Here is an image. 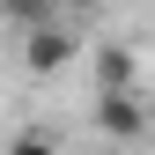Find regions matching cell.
Here are the masks:
<instances>
[{
	"instance_id": "5",
	"label": "cell",
	"mask_w": 155,
	"mask_h": 155,
	"mask_svg": "<svg viewBox=\"0 0 155 155\" xmlns=\"http://www.w3.org/2000/svg\"><path fill=\"white\" fill-rule=\"evenodd\" d=\"M15 155H59V140H45V133H22V140H15Z\"/></svg>"
},
{
	"instance_id": "2",
	"label": "cell",
	"mask_w": 155,
	"mask_h": 155,
	"mask_svg": "<svg viewBox=\"0 0 155 155\" xmlns=\"http://www.w3.org/2000/svg\"><path fill=\"white\" fill-rule=\"evenodd\" d=\"M96 126H104L111 140H133V133L148 126V111H140L133 89H104V96H96Z\"/></svg>"
},
{
	"instance_id": "3",
	"label": "cell",
	"mask_w": 155,
	"mask_h": 155,
	"mask_svg": "<svg viewBox=\"0 0 155 155\" xmlns=\"http://www.w3.org/2000/svg\"><path fill=\"white\" fill-rule=\"evenodd\" d=\"M96 89H133V52H118V45H111L104 59H96Z\"/></svg>"
},
{
	"instance_id": "4",
	"label": "cell",
	"mask_w": 155,
	"mask_h": 155,
	"mask_svg": "<svg viewBox=\"0 0 155 155\" xmlns=\"http://www.w3.org/2000/svg\"><path fill=\"white\" fill-rule=\"evenodd\" d=\"M0 8H8L22 30H30V22H52V0H0Z\"/></svg>"
},
{
	"instance_id": "1",
	"label": "cell",
	"mask_w": 155,
	"mask_h": 155,
	"mask_svg": "<svg viewBox=\"0 0 155 155\" xmlns=\"http://www.w3.org/2000/svg\"><path fill=\"white\" fill-rule=\"evenodd\" d=\"M22 59H30V74H59L67 59H74V30L52 15V22H30L22 30Z\"/></svg>"
}]
</instances>
